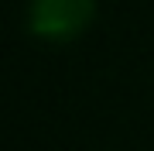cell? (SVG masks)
I'll use <instances>...</instances> for the list:
<instances>
[{"label":"cell","mask_w":154,"mask_h":151,"mask_svg":"<svg viewBox=\"0 0 154 151\" xmlns=\"http://www.w3.org/2000/svg\"><path fill=\"white\" fill-rule=\"evenodd\" d=\"M96 17L99 0H28L24 28L45 45H69L93 28Z\"/></svg>","instance_id":"obj_1"}]
</instances>
